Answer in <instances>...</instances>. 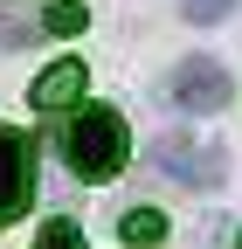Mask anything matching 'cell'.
Listing matches in <instances>:
<instances>
[{"label": "cell", "instance_id": "obj_1", "mask_svg": "<svg viewBox=\"0 0 242 249\" xmlns=\"http://www.w3.org/2000/svg\"><path fill=\"white\" fill-rule=\"evenodd\" d=\"M63 160L76 180H118L132 160V132H125V118H118L111 104H90L69 118V132H63Z\"/></svg>", "mask_w": 242, "mask_h": 249}, {"label": "cell", "instance_id": "obj_2", "mask_svg": "<svg viewBox=\"0 0 242 249\" xmlns=\"http://www.w3.org/2000/svg\"><path fill=\"white\" fill-rule=\"evenodd\" d=\"M166 104L187 111V118L222 111V104H228V70H222L215 55H187V62H173V70H166Z\"/></svg>", "mask_w": 242, "mask_h": 249}, {"label": "cell", "instance_id": "obj_3", "mask_svg": "<svg viewBox=\"0 0 242 249\" xmlns=\"http://www.w3.org/2000/svg\"><path fill=\"white\" fill-rule=\"evenodd\" d=\"M153 166L173 173V180H187V187H222L228 145H194L187 132H159V139H153Z\"/></svg>", "mask_w": 242, "mask_h": 249}, {"label": "cell", "instance_id": "obj_4", "mask_svg": "<svg viewBox=\"0 0 242 249\" xmlns=\"http://www.w3.org/2000/svg\"><path fill=\"white\" fill-rule=\"evenodd\" d=\"M28 194H35V145H28L21 132H7V124H0V222H7V214H21Z\"/></svg>", "mask_w": 242, "mask_h": 249}, {"label": "cell", "instance_id": "obj_5", "mask_svg": "<svg viewBox=\"0 0 242 249\" xmlns=\"http://www.w3.org/2000/svg\"><path fill=\"white\" fill-rule=\"evenodd\" d=\"M28 104H35V111H69V104H83V62L63 55L55 70H42L35 90H28Z\"/></svg>", "mask_w": 242, "mask_h": 249}, {"label": "cell", "instance_id": "obj_6", "mask_svg": "<svg viewBox=\"0 0 242 249\" xmlns=\"http://www.w3.org/2000/svg\"><path fill=\"white\" fill-rule=\"evenodd\" d=\"M118 235H125L132 249H153V242H166V214L159 208H132L125 222H118Z\"/></svg>", "mask_w": 242, "mask_h": 249}, {"label": "cell", "instance_id": "obj_7", "mask_svg": "<svg viewBox=\"0 0 242 249\" xmlns=\"http://www.w3.org/2000/svg\"><path fill=\"white\" fill-rule=\"evenodd\" d=\"M35 14H28V0H0V49H28V35H35Z\"/></svg>", "mask_w": 242, "mask_h": 249}, {"label": "cell", "instance_id": "obj_8", "mask_svg": "<svg viewBox=\"0 0 242 249\" xmlns=\"http://www.w3.org/2000/svg\"><path fill=\"white\" fill-rule=\"evenodd\" d=\"M35 249H83V229L69 222V214H55V222H42V235H35Z\"/></svg>", "mask_w": 242, "mask_h": 249}, {"label": "cell", "instance_id": "obj_9", "mask_svg": "<svg viewBox=\"0 0 242 249\" xmlns=\"http://www.w3.org/2000/svg\"><path fill=\"white\" fill-rule=\"evenodd\" d=\"M83 21H90V14L76 7V0H55V7L42 14V28H49V35H83Z\"/></svg>", "mask_w": 242, "mask_h": 249}, {"label": "cell", "instance_id": "obj_10", "mask_svg": "<svg viewBox=\"0 0 242 249\" xmlns=\"http://www.w3.org/2000/svg\"><path fill=\"white\" fill-rule=\"evenodd\" d=\"M228 7H235V0H180V14H187V21H201V28H207V21H222Z\"/></svg>", "mask_w": 242, "mask_h": 249}, {"label": "cell", "instance_id": "obj_11", "mask_svg": "<svg viewBox=\"0 0 242 249\" xmlns=\"http://www.w3.org/2000/svg\"><path fill=\"white\" fill-rule=\"evenodd\" d=\"M235 249H242V242H235Z\"/></svg>", "mask_w": 242, "mask_h": 249}]
</instances>
